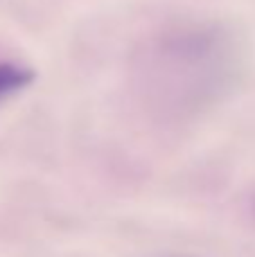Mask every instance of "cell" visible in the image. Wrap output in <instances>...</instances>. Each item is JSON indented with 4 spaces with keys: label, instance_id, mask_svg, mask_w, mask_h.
<instances>
[{
    "label": "cell",
    "instance_id": "6da1fadb",
    "mask_svg": "<svg viewBox=\"0 0 255 257\" xmlns=\"http://www.w3.org/2000/svg\"><path fill=\"white\" fill-rule=\"evenodd\" d=\"M34 81V72L21 63L0 61V102Z\"/></svg>",
    "mask_w": 255,
    "mask_h": 257
}]
</instances>
